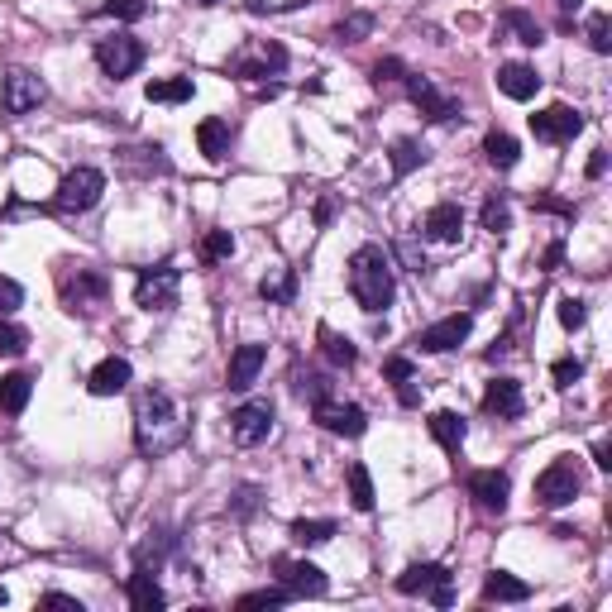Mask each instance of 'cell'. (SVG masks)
Wrapping results in <instances>:
<instances>
[{
	"instance_id": "39",
	"label": "cell",
	"mask_w": 612,
	"mask_h": 612,
	"mask_svg": "<svg viewBox=\"0 0 612 612\" xmlns=\"http://www.w3.org/2000/svg\"><path fill=\"white\" fill-rule=\"evenodd\" d=\"M235 254V235L230 230H211L206 240H201V259L206 263H220V259H230Z\"/></svg>"
},
{
	"instance_id": "44",
	"label": "cell",
	"mask_w": 612,
	"mask_h": 612,
	"mask_svg": "<svg viewBox=\"0 0 612 612\" xmlns=\"http://www.w3.org/2000/svg\"><path fill=\"white\" fill-rule=\"evenodd\" d=\"M144 0H106L101 5V15H110V20H144Z\"/></svg>"
},
{
	"instance_id": "8",
	"label": "cell",
	"mask_w": 612,
	"mask_h": 612,
	"mask_svg": "<svg viewBox=\"0 0 612 612\" xmlns=\"http://www.w3.org/2000/svg\"><path fill=\"white\" fill-rule=\"evenodd\" d=\"M96 63H101V72H106L110 82H125V77H134L139 63H144V44L130 39V34L101 39V44H96Z\"/></svg>"
},
{
	"instance_id": "12",
	"label": "cell",
	"mask_w": 612,
	"mask_h": 612,
	"mask_svg": "<svg viewBox=\"0 0 612 612\" xmlns=\"http://www.w3.org/2000/svg\"><path fill=\"white\" fill-rule=\"evenodd\" d=\"M316 421L326 426L330 436H364L369 431V412L364 407H354V402H316Z\"/></svg>"
},
{
	"instance_id": "60",
	"label": "cell",
	"mask_w": 612,
	"mask_h": 612,
	"mask_svg": "<svg viewBox=\"0 0 612 612\" xmlns=\"http://www.w3.org/2000/svg\"><path fill=\"white\" fill-rule=\"evenodd\" d=\"M197 5H216V0H197Z\"/></svg>"
},
{
	"instance_id": "2",
	"label": "cell",
	"mask_w": 612,
	"mask_h": 612,
	"mask_svg": "<svg viewBox=\"0 0 612 612\" xmlns=\"http://www.w3.org/2000/svg\"><path fill=\"white\" fill-rule=\"evenodd\" d=\"M350 292L369 316H378V311L393 306L397 283H393V259H388V249H378V244H359V249H354L350 254Z\"/></svg>"
},
{
	"instance_id": "10",
	"label": "cell",
	"mask_w": 612,
	"mask_h": 612,
	"mask_svg": "<svg viewBox=\"0 0 612 612\" xmlns=\"http://www.w3.org/2000/svg\"><path fill=\"white\" fill-rule=\"evenodd\" d=\"M230 436H235V445H263V440L273 436V407L268 402H244V407H235L230 412Z\"/></svg>"
},
{
	"instance_id": "55",
	"label": "cell",
	"mask_w": 612,
	"mask_h": 612,
	"mask_svg": "<svg viewBox=\"0 0 612 612\" xmlns=\"http://www.w3.org/2000/svg\"><path fill=\"white\" fill-rule=\"evenodd\" d=\"M560 259H565V244L555 240V244L546 249V273H555V268H560Z\"/></svg>"
},
{
	"instance_id": "40",
	"label": "cell",
	"mask_w": 612,
	"mask_h": 612,
	"mask_svg": "<svg viewBox=\"0 0 612 612\" xmlns=\"http://www.w3.org/2000/svg\"><path fill=\"white\" fill-rule=\"evenodd\" d=\"M168 546H173V536H168V531H149V541H144V546H139V565L144 569H158V560H163V555H168Z\"/></svg>"
},
{
	"instance_id": "26",
	"label": "cell",
	"mask_w": 612,
	"mask_h": 612,
	"mask_svg": "<svg viewBox=\"0 0 612 612\" xmlns=\"http://www.w3.org/2000/svg\"><path fill=\"white\" fill-rule=\"evenodd\" d=\"M197 144H201V153H206L211 163H220V158L230 153V125H225V120H216V115H211V120H201V125H197Z\"/></svg>"
},
{
	"instance_id": "18",
	"label": "cell",
	"mask_w": 612,
	"mask_h": 612,
	"mask_svg": "<svg viewBox=\"0 0 612 612\" xmlns=\"http://www.w3.org/2000/svg\"><path fill=\"white\" fill-rule=\"evenodd\" d=\"M130 378H134L130 359H120V354H110V359H101V364L91 369L87 388H91V393H96V397H115V393H125V388H130Z\"/></svg>"
},
{
	"instance_id": "30",
	"label": "cell",
	"mask_w": 612,
	"mask_h": 612,
	"mask_svg": "<svg viewBox=\"0 0 612 612\" xmlns=\"http://www.w3.org/2000/svg\"><path fill=\"white\" fill-rule=\"evenodd\" d=\"M192 77H168V82H149V101H158V106H182V101H192Z\"/></svg>"
},
{
	"instance_id": "1",
	"label": "cell",
	"mask_w": 612,
	"mask_h": 612,
	"mask_svg": "<svg viewBox=\"0 0 612 612\" xmlns=\"http://www.w3.org/2000/svg\"><path fill=\"white\" fill-rule=\"evenodd\" d=\"M192 436V421L177 407V397L168 388H144L134 402V445L144 459H163L182 450Z\"/></svg>"
},
{
	"instance_id": "21",
	"label": "cell",
	"mask_w": 612,
	"mask_h": 612,
	"mask_svg": "<svg viewBox=\"0 0 612 612\" xmlns=\"http://www.w3.org/2000/svg\"><path fill=\"white\" fill-rule=\"evenodd\" d=\"M498 91H503L507 101H531L541 91V77H536V67H526V63H503L498 67Z\"/></svg>"
},
{
	"instance_id": "32",
	"label": "cell",
	"mask_w": 612,
	"mask_h": 612,
	"mask_svg": "<svg viewBox=\"0 0 612 612\" xmlns=\"http://www.w3.org/2000/svg\"><path fill=\"white\" fill-rule=\"evenodd\" d=\"M259 297H263V302L287 306L292 297H297V273H292V268H278L273 278H263V283H259Z\"/></svg>"
},
{
	"instance_id": "11",
	"label": "cell",
	"mask_w": 612,
	"mask_h": 612,
	"mask_svg": "<svg viewBox=\"0 0 612 612\" xmlns=\"http://www.w3.org/2000/svg\"><path fill=\"white\" fill-rule=\"evenodd\" d=\"M579 130H584V115L574 106H546L531 115V134L546 139V144H569Z\"/></svg>"
},
{
	"instance_id": "34",
	"label": "cell",
	"mask_w": 612,
	"mask_h": 612,
	"mask_svg": "<svg viewBox=\"0 0 612 612\" xmlns=\"http://www.w3.org/2000/svg\"><path fill=\"white\" fill-rule=\"evenodd\" d=\"M345 479H350V503L359 512H373V479H369V464H350L345 469Z\"/></svg>"
},
{
	"instance_id": "47",
	"label": "cell",
	"mask_w": 612,
	"mask_h": 612,
	"mask_svg": "<svg viewBox=\"0 0 612 612\" xmlns=\"http://www.w3.org/2000/svg\"><path fill=\"white\" fill-rule=\"evenodd\" d=\"M20 302H24V287L15 283V278H0V316H5V311H15Z\"/></svg>"
},
{
	"instance_id": "42",
	"label": "cell",
	"mask_w": 612,
	"mask_h": 612,
	"mask_svg": "<svg viewBox=\"0 0 612 612\" xmlns=\"http://www.w3.org/2000/svg\"><path fill=\"white\" fill-rule=\"evenodd\" d=\"M283 603H292L287 589H254L240 598V608H283Z\"/></svg>"
},
{
	"instance_id": "24",
	"label": "cell",
	"mask_w": 612,
	"mask_h": 612,
	"mask_svg": "<svg viewBox=\"0 0 612 612\" xmlns=\"http://www.w3.org/2000/svg\"><path fill=\"white\" fill-rule=\"evenodd\" d=\"M483 598H488V603H526L531 589H526L517 574L498 569V574H488V579H483Z\"/></svg>"
},
{
	"instance_id": "19",
	"label": "cell",
	"mask_w": 612,
	"mask_h": 612,
	"mask_svg": "<svg viewBox=\"0 0 612 612\" xmlns=\"http://www.w3.org/2000/svg\"><path fill=\"white\" fill-rule=\"evenodd\" d=\"M263 359H268V350L263 345H240V350L230 354V373H225V388L230 393H244V388H254V378H259Z\"/></svg>"
},
{
	"instance_id": "49",
	"label": "cell",
	"mask_w": 612,
	"mask_h": 612,
	"mask_svg": "<svg viewBox=\"0 0 612 612\" xmlns=\"http://www.w3.org/2000/svg\"><path fill=\"white\" fill-rule=\"evenodd\" d=\"M397 254L407 259V268H412V273H426V254L416 249V240H397Z\"/></svg>"
},
{
	"instance_id": "3",
	"label": "cell",
	"mask_w": 612,
	"mask_h": 612,
	"mask_svg": "<svg viewBox=\"0 0 612 612\" xmlns=\"http://www.w3.org/2000/svg\"><path fill=\"white\" fill-rule=\"evenodd\" d=\"M106 192V177L96 173V168H72V173L58 182V197H53V211H63V216H82L91 211L96 201Z\"/></svg>"
},
{
	"instance_id": "7",
	"label": "cell",
	"mask_w": 612,
	"mask_h": 612,
	"mask_svg": "<svg viewBox=\"0 0 612 612\" xmlns=\"http://www.w3.org/2000/svg\"><path fill=\"white\" fill-rule=\"evenodd\" d=\"M44 101H48L44 77H34V72H24V67L5 72V87H0V110H5V115H29V110H39Z\"/></svg>"
},
{
	"instance_id": "25",
	"label": "cell",
	"mask_w": 612,
	"mask_h": 612,
	"mask_svg": "<svg viewBox=\"0 0 612 612\" xmlns=\"http://www.w3.org/2000/svg\"><path fill=\"white\" fill-rule=\"evenodd\" d=\"M503 29L517 39V44H526V48L546 44V29L536 24V15H526V10H517V5H512V10H503Z\"/></svg>"
},
{
	"instance_id": "51",
	"label": "cell",
	"mask_w": 612,
	"mask_h": 612,
	"mask_svg": "<svg viewBox=\"0 0 612 612\" xmlns=\"http://www.w3.org/2000/svg\"><path fill=\"white\" fill-rule=\"evenodd\" d=\"M44 608H58V612H82L77 598H67V593H44Z\"/></svg>"
},
{
	"instance_id": "16",
	"label": "cell",
	"mask_w": 612,
	"mask_h": 612,
	"mask_svg": "<svg viewBox=\"0 0 612 612\" xmlns=\"http://www.w3.org/2000/svg\"><path fill=\"white\" fill-rule=\"evenodd\" d=\"M106 292H110L106 273H96V268H77V278H63V297L72 311H77V306L87 311V306L106 302Z\"/></svg>"
},
{
	"instance_id": "52",
	"label": "cell",
	"mask_w": 612,
	"mask_h": 612,
	"mask_svg": "<svg viewBox=\"0 0 612 612\" xmlns=\"http://www.w3.org/2000/svg\"><path fill=\"white\" fill-rule=\"evenodd\" d=\"M531 206H536V211H555V216H574V206H565V201H550V197H531Z\"/></svg>"
},
{
	"instance_id": "5",
	"label": "cell",
	"mask_w": 612,
	"mask_h": 612,
	"mask_svg": "<svg viewBox=\"0 0 612 612\" xmlns=\"http://www.w3.org/2000/svg\"><path fill=\"white\" fill-rule=\"evenodd\" d=\"M177 287H182V273H177L173 263H158V268H144V273H139L134 302L144 306V311H173Z\"/></svg>"
},
{
	"instance_id": "57",
	"label": "cell",
	"mask_w": 612,
	"mask_h": 612,
	"mask_svg": "<svg viewBox=\"0 0 612 612\" xmlns=\"http://www.w3.org/2000/svg\"><path fill=\"white\" fill-rule=\"evenodd\" d=\"M593 459H598V469H612V455H608V445H603V440L593 445Z\"/></svg>"
},
{
	"instance_id": "37",
	"label": "cell",
	"mask_w": 612,
	"mask_h": 612,
	"mask_svg": "<svg viewBox=\"0 0 612 612\" xmlns=\"http://www.w3.org/2000/svg\"><path fill=\"white\" fill-rule=\"evenodd\" d=\"M330 536H335V522H326V517H321V522H292V541H297V546H326Z\"/></svg>"
},
{
	"instance_id": "9",
	"label": "cell",
	"mask_w": 612,
	"mask_h": 612,
	"mask_svg": "<svg viewBox=\"0 0 612 612\" xmlns=\"http://www.w3.org/2000/svg\"><path fill=\"white\" fill-rule=\"evenodd\" d=\"M407 96H412V106L421 110L426 120H436V125H445V120L459 115L455 96H445V91H440L431 77H421V72H407Z\"/></svg>"
},
{
	"instance_id": "15",
	"label": "cell",
	"mask_w": 612,
	"mask_h": 612,
	"mask_svg": "<svg viewBox=\"0 0 612 612\" xmlns=\"http://www.w3.org/2000/svg\"><path fill=\"white\" fill-rule=\"evenodd\" d=\"M507 493H512V483H507L503 469H479V474H469V498H474L483 512H503Z\"/></svg>"
},
{
	"instance_id": "17",
	"label": "cell",
	"mask_w": 612,
	"mask_h": 612,
	"mask_svg": "<svg viewBox=\"0 0 612 612\" xmlns=\"http://www.w3.org/2000/svg\"><path fill=\"white\" fill-rule=\"evenodd\" d=\"M278 579H283V589L292 598H321L326 593V574L316 565H306V560H283L278 565Z\"/></svg>"
},
{
	"instance_id": "35",
	"label": "cell",
	"mask_w": 612,
	"mask_h": 612,
	"mask_svg": "<svg viewBox=\"0 0 612 612\" xmlns=\"http://www.w3.org/2000/svg\"><path fill=\"white\" fill-rule=\"evenodd\" d=\"M369 34H373L369 10H354V15H345V20L335 24V39H340V44H359V39H369Z\"/></svg>"
},
{
	"instance_id": "33",
	"label": "cell",
	"mask_w": 612,
	"mask_h": 612,
	"mask_svg": "<svg viewBox=\"0 0 612 612\" xmlns=\"http://www.w3.org/2000/svg\"><path fill=\"white\" fill-rule=\"evenodd\" d=\"M431 153H426V144H416V139H397L393 144V177H407L412 168H421Z\"/></svg>"
},
{
	"instance_id": "22",
	"label": "cell",
	"mask_w": 612,
	"mask_h": 612,
	"mask_svg": "<svg viewBox=\"0 0 612 612\" xmlns=\"http://www.w3.org/2000/svg\"><path fill=\"white\" fill-rule=\"evenodd\" d=\"M130 603H134V612H158L163 603H168V593L158 589V579H153V569H134L130 574Z\"/></svg>"
},
{
	"instance_id": "54",
	"label": "cell",
	"mask_w": 612,
	"mask_h": 612,
	"mask_svg": "<svg viewBox=\"0 0 612 612\" xmlns=\"http://www.w3.org/2000/svg\"><path fill=\"white\" fill-rule=\"evenodd\" d=\"M608 173V153L603 149H593V158H589V177H603Z\"/></svg>"
},
{
	"instance_id": "36",
	"label": "cell",
	"mask_w": 612,
	"mask_h": 612,
	"mask_svg": "<svg viewBox=\"0 0 612 612\" xmlns=\"http://www.w3.org/2000/svg\"><path fill=\"white\" fill-rule=\"evenodd\" d=\"M479 220H483V230H488V235H507V230H512V211H507L503 197H488V201H483Z\"/></svg>"
},
{
	"instance_id": "23",
	"label": "cell",
	"mask_w": 612,
	"mask_h": 612,
	"mask_svg": "<svg viewBox=\"0 0 612 612\" xmlns=\"http://www.w3.org/2000/svg\"><path fill=\"white\" fill-rule=\"evenodd\" d=\"M29 393H34L29 373H5L0 378V416H20L29 407Z\"/></svg>"
},
{
	"instance_id": "4",
	"label": "cell",
	"mask_w": 612,
	"mask_h": 612,
	"mask_svg": "<svg viewBox=\"0 0 612 612\" xmlns=\"http://www.w3.org/2000/svg\"><path fill=\"white\" fill-rule=\"evenodd\" d=\"M397 593H407V598H431L436 608H450V603H455L450 569L445 565H407L397 574Z\"/></svg>"
},
{
	"instance_id": "41",
	"label": "cell",
	"mask_w": 612,
	"mask_h": 612,
	"mask_svg": "<svg viewBox=\"0 0 612 612\" xmlns=\"http://www.w3.org/2000/svg\"><path fill=\"white\" fill-rule=\"evenodd\" d=\"M550 378H555V388H574V383L584 378V364H579L574 354H565V359H555V364H550Z\"/></svg>"
},
{
	"instance_id": "43",
	"label": "cell",
	"mask_w": 612,
	"mask_h": 612,
	"mask_svg": "<svg viewBox=\"0 0 612 612\" xmlns=\"http://www.w3.org/2000/svg\"><path fill=\"white\" fill-rule=\"evenodd\" d=\"M589 48L593 53H612V20L608 15H589Z\"/></svg>"
},
{
	"instance_id": "48",
	"label": "cell",
	"mask_w": 612,
	"mask_h": 612,
	"mask_svg": "<svg viewBox=\"0 0 612 612\" xmlns=\"http://www.w3.org/2000/svg\"><path fill=\"white\" fill-rule=\"evenodd\" d=\"M254 507H259V488H254V483H244L240 493H235V507H230V512H235V517H249Z\"/></svg>"
},
{
	"instance_id": "6",
	"label": "cell",
	"mask_w": 612,
	"mask_h": 612,
	"mask_svg": "<svg viewBox=\"0 0 612 612\" xmlns=\"http://www.w3.org/2000/svg\"><path fill=\"white\" fill-rule=\"evenodd\" d=\"M579 488H584V479H579V464H574V459H555L546 474L536 479V503L555 512V507L574 503V498H579Z\"/></svg>"
},
{
	"instance_id": "50",
	"label": "cell",
	"mask_w": 612,
	"mask_h": 612,
	"mask_svg": "<svg viewBox=\"0 0 612 612\" xmlns=\"http://www.w3.org/2000/svg\"><path fill=\"white\" fill-rule=\"evenodd\" d=\"M402 72H407V67L397 63V58H383V63L373 67V82H393V77H402Z\"/></svg>"
},
{
	"instance_id": "29",
	"label": "cell",
	"mask_w": 612,
	"mask_h": 612,
	"mask_svg": "<svg viewBox=\"0 0 612 612\" xmlns=\"http://www.w3.org/2000/svg\"><path fill=\"white\" fill-rule=\"evenodd\" d=\"M283 63H287V53H283L278 44H268V48L259 53V58H235L230 67H235L240 77H268V72H278Z\"/></svg>"
},
{
	"instance_id": "27",
	"label": "cell",
	"mask_w": 612,
	"mask_h": 612,
	"mask_svg": "<svg viewBox=\"0 0 612 612\" xmlns=\"http://www.w3.org/2000/svg\"><path fill=\"white\" fill-rule=\"evenodd\" d=\"M483 153H488V163H493V168H517V158H522V149H517V139H512V134L507 130H488L483 134Z\"/></svg>"
},
{
	"instance_id": "14",
	"label": "cell",
	"mask_w": 612,
	"mask_h": 612,
	"mask_svg": "<svg viewBox=\"0 0 612 612\" xmlns=\"http://www.w3.org/2000/svg\"><path fill=\"white\" fill-rule=\"evenodd\" d=\"M483 412L498 416V421H517V416L526 412L522 383H512V378H493V383L483 388Z\"/></svg>"
},
{
	"instance_id": "45",
	"label": "cell",
	"mask_w": 612,
	"mask_h": 612,
	"mask_svg": "<svg viewBox=\"0 0 612 612\" xmlns=\"http://www.w3.org/2000/svg\"><path fill=\"white\" fill-rule=\"evenodd\" d=\"M589 321V306L579 302V297H560V326L565 330H579Z\"/></svg>"
},
{
	"instance_id": "46",
	"label": "cell",
	"mask_w": 612,
	"mask_h": 612,
	"mask_svg": "<svg viewBox=\"0 0 612 612\" xmlns=\"http://www.w3.org/2000/svg\"><path fill=\"white\" fill-rule=\"evenodd\" d=\"M297 393H302V397H311V407H316V402H326L330 383H326V378H321V373H297Z\"/></svg>"
},
{
	"instance_id": "59",
	"label": "cell",
	"mask_w": 612,
	"mask_h": 612,
	"mask_svg": "<svg viewBox=\"0 0 612 612\" xmlns=\"http://www.w3.org/2000/svg\"><path fill=\"white\" fill-rule=\"evenodd\" d=\"M330 216H335V206H330V201H321V206H316V225H326Z\"/></svg>"
},
{
	"instance_id": "53",
	"label": "cell",
	"mask_w": 612,
	"mask_h": 612,
	"mask_svg": "<svg viewBox=\"0 0 612 612\" xmlns=\"http://www.w3.org/2000/svg\"><path fill=\"white\" fill-rule=\"evenodd\" d=\"M388 378H393V383H407V378H412V359H388Z\"/></svg>"
},
{
	"instance_id": "20",
	"label": "cell",
	"mask_w": 612,
	"mask_h": 612,
	"mask_svg": "<svg viewBox=\"0 0 612 612\" xmlns=\"http://www.w3.org/2000/svg\"><path fill=\"white\" fill-rule=\"evenodd\" d=\"M421 230L436 244H455L459 230H464V211H459L455 201H436V206L426 211V220H421Z\"/></svg>"
},
{
	"instance_id": "31",
	"label": "cell",
	"mask_w": 612,
	"mask_h": 612,
	"mask_svg": "<svg viewBox=\"0 0 612 612\" xmlns=\"http://www.w3.org/2000/svg\"><path fill=\"white\" fill-rule=\"evenodd\" d=\"M316 340H321V354H326L330 364H340V369H350L354 359H359V350H354V345L345 340V335H340V330L321 326V330H316Z\"/></svg>"
},
{
	"instance_id": "38",
	"label": "cell",
	"mask_w": 612,
	"mask_h": 612,
	"mask_svg": "<svg viewBox=\"0 0 612 612\" xmlns=\"http://www.w3.org/2000/svg\"><path fill=\"white\" fill-rule=\"evenodd\" d=\"M24 350H29V330L0 316V354H5V359H20Z\"/></svg>"
},
{
	"instance_id": "56",
	"label": "cell",
	"mask_w": 612,
	"mask_h": 612,
	"mask_svg": "<svg viewBox=\"0 0 612 612\" xmlns=\"http://www.w3.org/2000/svg\"><path fill=\"white\" fill-rule=\"evenodd\" d=\"M397 397H402L407 407H416V402H421V393L412 388V378H407V383H397Z\"/></svg>"
},
{
	"instance_id": "28",
	"label": "cell",
	"mask_w": 612,
	"mask_h": 612,
	"mask_svg": "<svg viewBox=\"0 0 612 612\" xmlns=\"http://www.w3.org/2000/svg\"><path fill=\"white\" fill-rule=\"evenodd\" d=\"M431 436H436L450 455H459V445H464V436H469V426H464V416L459 412H431Z\"/></svg>"
},
{
	"instance_id": "58",
	"label": "cell",
	"mask_w": 612,
	"mask_h": 612,
	"mask_svg": "<svg viewBox=\"0 0 612 612\" xmlns=\"http://www.w3.org/2000/svg\"><path fill=\"white\" fill-rule=\"evenodd\" d=\"M574 15H579V0H560V20H574Z\"/></svg>"
},
{
	"instance_id": "13",
	"label": "cell",
	"mask_w": 612,
	"mask_h": 612,
	"mask_svg": "<svg viewBox=\"0 0 612 612\" xmlns=\"http://www.w3.org/2000/svg\"><path fill=\"white\" fill-rule=\"evenodd\" d=\"M469 330H474V316H445V321H436V326H426L421 335H416V345L426 354H445V350H459L464 340H469Z\"/></svg>"
}]
</instances>
